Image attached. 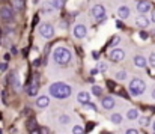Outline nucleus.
<instances>
[{"mask_svg":"<svg viewBox=\"0 0 155 134\" xmlns=\"http://www.w3.org/2000/svg\"><path fill=\"white\" fill-rule=\"evenodd\" d=\"M107 69V65L105 63H100V71H105Z\"/></svg>","mask_w":155,"mask_h":134,"instance_id":"35","label":"nucleus"},{"mask_svg":"<svg viewBox=\"0 0 155 134\" xmlns=\"http://www.w3.org/2000/svg\"><path fill=\"white\" fill-rule=\"evenodd\" d=\"M0 17H2L3 20H11V18H12V9L8 8V6H3V8L0 9Z\"/></svg>","mask_w":155,"mask_h":134,"instance_id":"12","label":"nucleus"},{"mask_svg":"<svg viewBox=\"0 0 155 134\" xmlns=\"http://www.w3.org/2000/svg\"><path fill=\"white\" fill-rule=\"evenodd\" d=\"M149 23H151V21H149V20L146 18V15H143V14L136 18V26L140 27V29H146V27L149 26Z\"/></svg>","mask_w":155,"mask_h":134,"instance_id":"9","label":"nucleus"},{"mask_svg":"<svg viewBox=\"0 0 155 134\" xmlns=\"http://www.w3.org/2000/svg\"><path fill=\"white\" fill-rule=\"evenodd\" d=\"M92 56H94V59H95V60H98V57H100V54H98L97 51H94V53H92Z\"/></svg>","mask_w":155,"mask_h":134,"instance_id":"38","label":"nucleus"},{"mask_svg":"<svg viewBox=\"0 0 155 134\" xmlns=\"http://www.w3.org/2000/svg\"><path fill=\"white\" fill-rule=\"evenodd\" d=\"M39 133L41 134H48V128H41V130H39Z\"/></svg>","mask_w":155,"mask_h":134,"instance_id":"36","label":"nucleus"},{"mask_svg":"<svg viewBox=\"0 0 155 134\" xmlns=\"http://www.w3.org/2000/svg\"><path fill=\"white\" fill-rule=\"evenodd\" d=\"M30 134H41V133H39V130H38V128H35V130H32V131H30Z\"/></svg>","mask_w":155,"mask_h":134,"instance_id":"39","label":"nucleus"},{"mask_svg":"<svg viewBox=\"0 0 155 134\" xmlns=\"http://www.w3.org/2000/svg\"><path fill=\"white\" fill-rule=\"evenodd\" d=\"M134 65L139 66V68H145L146 66V59L143 56H136L134 57Z\"/></svg>","mask_w":155,"mask_h":134,"instance_id":"17","label":"nucleus"},{"mask_svg":"<svg viewBox=\"0 0 155 134\" xmlns=\"http://www.w3.org/2000/svg\"><path fill=\"white\" fill-rule=\"evenodd\" d=\"M84 106H86L87 109H92V110H97V107H95V104H92V102H86Z\"/></svg>","mask_w":155,"mask_h":134,"instance_id":"32","label":"nucleus"},{"mask_svg":"<svg viewBox=\"0 0 155 134\" xmlns=\"http://www.w3.org/2000/svg\"><path fill=\"white\" fill-rule=\"evenodd\" d=\"M98 71H100V69H92V75H95V74H98Z\"/></svg>","mask_w":155,"mask_h":134,"instance_id":"41","label":"nucleus"},{"mask_svg":"<svg viewBox=\"0 0 155 134\" xmlns=\"http://www.w3.org/2000/svg\"><path fill=\"white\" fill-rule=\"evenodd\" d=\"M72 134H84L83 127H80V125H75V127L72 128Z\"/></svg>","mask_w":155,"mask_h":134,"instance_id":"23","label":"nucleus"},{"mask_svg":"<svg viewBox=\"0 0 155 134\" xmlns=\"http://www.w3.org/2000/svg\"><path fill=\"white\" fill-rule=\"evenodd\" d=\"M6 68H8L6 62H5V63H0V71H6Z\"/></svg>","mask_w":155,"mask_h":134,"instance_id":"34","label":"nucleus"},{"mask_svg":"<svg viewBox=\"0 0 155 134\" xmlns=\"http://www.w3.org/2000/svg\"><path fill=\"white\" fill-rule=\"evenodd\" d=\"M48 104H50V99H48V96H39V98L36 99V106H38L39 109H45Z\"/></svg>","mask_w":155,"mask_h":134,"instance_id":"15","label":"nucleus"},{"mask_svg":"<svg viewBox=\"0 0 155 134\" xmlns=\"http://www.w3.org/2000/svg\"><path fill=\"white\" fill-rule=\"evenodd\" d=\"M127 118H128L130 121H134V119H137V118H139V112H137L136 109H131V110H128Z\"/></svg>","mask_w":155,"mask_h":134,"instance_id":"18","label":"nucleus"},{"mask_svg":"<svg viewBox=\"0 0 155 134\" xmlns=\"http://www.w3.org/2000/svg\"><path fill=\"white\" fill-rule=\"evenodd\" d=\"M110 121H111L113 124H120V122H122V116H120L119 113H114V115L110 116Z\"/></svg>","mask_w":155,"mask_h":134,"instance_id":"19","label":"nucleus"},{"mask_svg":"<svg viewBox=\"0 0 155 134\" xmlns=\"http://www.w3.org/2000/svg\"><path fill=\"white\" fill-rule=\"evenodd\" d=\"M139 36H140L142 39H148V38H149V33H148V32H145V30H140Z\"/></svg>","mask_w":155,"mask_h":134,"instance_id":"27","label":"nucleus"},{"mask_svg":"<svg viewBox=\"0 0 155 134\" xmlns=\"http://www.w3.org/2000/svg\"><path fill=\"white\" fill-rule=\"evenodd\" d=\"M71 51L68 50V48H65V47H59V48H56L54 50V60L59 63V65H66V63H69V60H71Z\"/></svg>","mask_w":155,"mask_h":134,"instance_id":"2","label":"nucleus"},{"mask_svg":"<svg viewBox=\"0 0 155 134\" xmlns=\"http://www.w3.org/2000/svg\"><path fill=\"white\" fill-rule=\"evenodd\" d=\"M149 65H151L152 68H155V53H152V54L149 56Z\"/></svg>","mask_w":155,"mask_h":134,"instance_id":"29","label":"nucleus"},{"mask_svg":"<svg viewBox=\"0 0 155 134\" xmlns=\"http://www.w3.org/2000/svg\"><path fill=\"white\" fill-rule=\"evenodd\" d=\"M152 98H154V99H155V89L152 90Z\"/></svg>","mask_w":155,"mask_h":134,"instance_id":"42","label":"nucleus"},{"mask_svg":"<svg viewBox=\"0 0 155 134\" xmlns=\"http://www.w3.org/2000/svg\"><path fill=\"white\" fill-rule=\"evenodd\" d=\"M127 134H139V133H137V130H134V128H128V130H127Z\"/></svg>","mask_w":155,"mask_h":134,"instance_id":"33","label":"nucleus"},{"mask_svg":"<svg viewBox=\"0 0 155 134\" xmlns=\"http://www.w3.org/2000/svg\"><path fill=\"white\" fill-rule=\"evenodd\" d=\"M77 99H78V102H81V104H86V102H89V99H91V95H89L87 92H80V93L77 95Z\"/></svg>","mask_w":155,"mask_h":134,"instance_id":"16","label":"nucleus"},{"mask_svg":"<svg viewBox=\"0 0 155 134\" xmlns=\"http://www.w3.org/2000/svg\"><path fill=\"white\" fill-rule=\"evenodd\" d=\"M103 134H111V133H103Z\"/></svg>","mask_w":155,"mask_h":134,"instance_id":"44","label":"nucleus"},{"mask_svg":"<svg viewBox=\"0 0 155 134\" xmlns=\"http://www.w3.org/2000/svg\"><path fill=\"white\" fill-rule=\"evenodd\" d=\"M62 5H63V0H51L50 2V8H53V9H59Z\"/></svg>","mask_w":155,"mask_h":134,"instance_id":"20","label":"nucleus"},{"mask_svg":"<svg viewBox=\"0 0 155 134\" xmlns=\"http://www.w3.org/2000/svg\"><path fill=\"white\" fill-rule=\"evenodd\" d=\"M59 121H60V124H68V122H69V118H68L66 115H63V116L59 118Z\"/></svg>","mask_w":155,"mask_h":134,"instance_id":"28","label":"nucleus"},{"mask_svg":"<svg viewBox=\"0 0 155 134\" xmlns=\"http://www.w3.org/2000/svg\"><path fill=\"white\" fill-rule=\"evenodd\" d=\"M11 2H12L14 8H17V9H23L24 8V0H11Z\"/></svg>","mask_w":155,"mask_h":134,"instance_id":"22","label":"nucleus"},{"mask_svg":"<svg viewBox=\"0 0 155 134\" xmlns=\"http://www.w3.org/2000/svg\"><path fill=\"white\" fill-rule=\"evenodd\" d=\"M9 59H11V56H9V54H5V60H6V62H8V60H9Z\"/></svg>","mask_w":155,"mask_h":134,"instance_id":"40","label":"nucleus"},{"mask_svg":"<svg viewBox=\"0 0 155 134\" xmlns=\"http://www.w3.org/2000/svg\"><path fill=\"white\" fill-rule=\"evenodd\" d=\"M114 99L111 98V96H105V98H103V102H101V106H103L105 110H110V109H113L114 107Z\"/></svg>","mask_w":155,"mask_h":134,"instance_id":"11","label":"nucleus"},{"mask_svg":"<svg viewBox=\"0 0 155 134\" xmlns=\"http://www.w3.org/2000/svg\"><path fill=\"white\" fill-rule=\"evenodd\" d=\"M26 125H27V130H29V131H32V130H35V128H36V121L32 118V119H29V121H27V124H26Z\"/></svg>","mask_w":155,"mask_h":134,"instance_id":"21","label":"nucleus"},{"mask_svg":"<svg viewBox=\"0 0 155 134\" xmlns=\"http://www.w3.org/2000/svg\"><path fill=\"white\" fill-rule=\"evenodd\" d=\"M38 90H39L38 83H36V82H33L32 85H29V86H27V95H29V96H35V95L38 93Z\"/></svg>","mask_w":155,"mask_h":134,"instance_id":"14","label":"nucleus"},{"mask_svg":"<svg viewBox=\"0 0 155 134\" xmlns=\"http://www.w3.org/2000/svg\"><path fill=\"white\" fill-rule=\"evenodd\" d=\"M92 92H94V95H97V96H100V95L103 93V89H101L100 86H94V88H92Z\"/></svg>","mask_w":155,"mask_h":134,"instance_id":"26","label":"nucleus"},{"mask_svg":"<svg viewBox=\"0 0 155 134\" xmlns=\"http://www.w3.org/2000/svg\"><path fill=\"white\" fill-rule=\"evenodd\" d=\"M92 15L97 18V20H104L105 18V9H104L103 5H95L92 8Z\"/></svg>","mask_w":155,"mask_h":134,"instance_id":"5","label":"nucleus"},{"mask_svg":"<svg viewBox=\"0 0 155 134\" xmlns=\"http://www.w3.org/2000/svg\"><path fill=\"white\" fill-rule=\"evenodd\" d=\"M146 90V83L140 79H133L131 83H130V92L134 95V96H139L142 95L143 92Z\"/></svg>","mask_w":155,"mask_h":134,"instance_id":"3","label":"nucleus"},{"mask_svg":"<svg viewBox=\"0 0 155 134\" xmlns=\"http://www.w3.org/2000/svg\"><path fill=\"white\" fill-rule=\"evenodd\" d=\"M117 15H119V18H122V20L128 18V17H130V8H128V6H119Z\"/></svg>","mask_w":155,"mask_h":134,"instance_id":"13","label":"nucleus"},{"mask_svg":"<svg viewBox=\"0 0 155 134\" xmlns=\"http://www.w3.org/2000/svg\"><path fill=\"white\" fill-rule=\"evenodd\" d=\"M149 122H151V121H149V118H148V116L140 118V125H142V127H148V125H149Z\"/></svg>","mask_w":155,"mask_h":134,"instance_id":"24","label":"nucleus"},{"mask_svg":"<svg viewBox=\"0 0 155 134\" xmlns=\"http://www.w3.org/2000/svg\"><path fill=\"white\" fill-rule=\"evenodd\" d=\"M119 41H120V38H119V36H114V38L111 39L110 45H116V44H119Z\"/></svg>","mask_w":155,"mask_h":134,"instance_id":"30","label":"nucleus"},{"mask_svg":"<svg viewBox=\"0 0 155 134\" xmlns=\"http://www.w3.org/2000/svg\"><path fill=\"white\" fill-rule=\"evenodd\" d=\"M0 134H2V131H0Z\"/></svg>","mask_w":155,"mask_h":134,"instance_id":"45","label":"nucleus"},{"mask_svg":"<svg viewBox=\"0 0 155 134\" xmlns=\"http://www.w3.org/2000/svg\"><path fill=\"white\" fill-rule=\"evenodd\" d=\"M48 92L54 98L63 99V98H68L71 95V88L68 85H63V83H53L51 86L48 88Z\"/></svg>","mask_w":155,"mask_h":134,"instance_id":"1","label":"nucleus"},{"mask_svg":"<svg viewBox=\"0 0 155 134\" xmlns=\"http://www.w3.org/2000/svg\"><path fill=\"white\" fill-rule=\"evenodd\" d=\"M107 86H108V89H111L114 93H117V95H122V96H125V98H128L127 96V93H125V90L122 89L120 86H117L116 83H113V82H108L107 83Z\"/></svg>","mask_w":155,"mask_h":134,"instance_id":"10","label":"nucleus"},{"mask_svg":"<svg viewBox=\"0 0 155 134\" xmlns=\"http://www.w3.org/2000/svg\"><path fill=\"white\" fill-rule=\"evenodd\" d=\"M124 57H125V51H124V50L114 48V50H111V53H110V59H111L113 62H120V60H124Z\"/></svg>","mask_w":155,"mask_h":134,"instance_id":"7","label":"nucleus"},{"mask_svg":"<svg viewBox=\"0 0 155 134\" xmlns=\"http://www.w3.org/2000/svg\"><path fill=\"white\" fill-rule=\"evenodd\" d=\"M136 9H137L139 14H143V15H145V14H148V12L152 9V6H151L149 2H146V0H140V2L137 3V8H136Z\"/></svg>","mask_w":155,"mask_h":134,"instance_id":"6","label":"nucleus"},{"mask_svg":"<svg viewBox=\"0 0 155 134\" xmlns=\"http://www.w3.org/2000/svg\"><path fill=\"white\" fill-rule=\"evenodd\" d=\"M95 127V124L94 122H87V125H86V131H92V128Z\"/></svg>","mask_w":155,"mask_h":134,"instance_id":"31","label":"nucleus"},{"mask_svg":"<svg viewBox=\"0 0 155 134\" xmlns=\"http://www.w3.org/2000/svg\"><path fill=\"white\" fill-rule=\"evenodd\" d=\"M152 127H154V133H155V122H154V125H152Z\"/></svg>","mask_w":155,"mask_h":134,"instance_id":"43","label":"nucleus"},{"mask_svg":"<svg viewBox=\"0 0 155 134\" xmlns=\"http://www.w3.org/2000/svg\"><path fill=\"white\" fill-rule=\"evenodd\" d=\"M86 33H87L86 26H83V24H77V26L74 27V36H75V38L83 39V38L86 36Z\"/></svg>","mask_w":155,"mask_h":134,"instance_id":"8","label":"nucleus"},{"mask_svg":"<svg viewBox=\"0 0 155 134\" xmlns=\"http://www.w3.org/2000/svg\"><path fill=\"white\" fill-rule=\"evenodd\" d=\"M116 79H117V80H125V79H127V72H125V71H119V72L116 74Z\"/></svg>","mask_w":155,"mask_h":134,"instance_id":"25","label":"nucleus"},{"mask_svg":"<svg viewBox=\"0 0 155 134\" xmlns=\"http://www.w3.org/2000/svg\"><path fill=\"white\" fill-rule=\"evenodd\" d=\"M151 21H152V23H155V9L152 11V14H151Z\"/></svg>","mask_w":155,"mask_h":134,"instance_id":"37","label":"nucleus"},{"mask_svg":"<svg viewBox=\"0 0 155 134\" xmlns=\"http://www.w3.org/2000/svg\"><path fill=\"white\" fill-rule=\"evenodd\" d=\"M39 33L42 35V38L50 39V38H53V35H54V29H53L51 24H42L39 27Z\"/></svg>","mask_w":155,"mask_h":134,"instance_id":"4","label":"nucleus"}]
</instances>
